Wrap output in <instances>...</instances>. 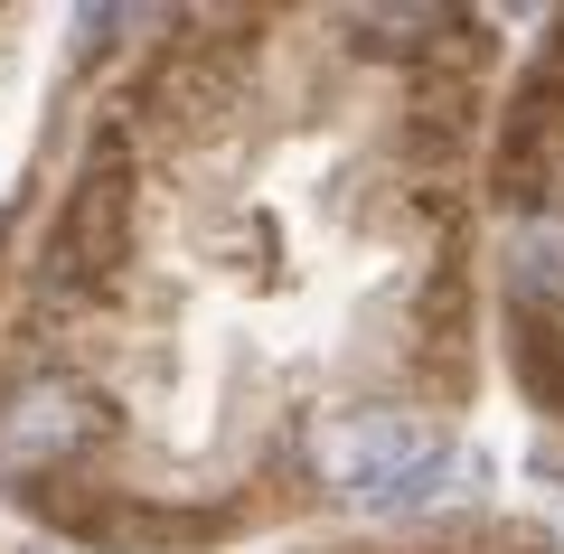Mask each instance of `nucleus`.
I'll list each match as a JSON object with an SVG mask.
<instances>
[{
    "label": "nucleus",
    "instance_id": "7ed1b4c3",
    "mask_svg": "<svg viewBox=\"0 0 564 554\" xmlns=\"http://www.w3.org/2000/svg\"><path fill=\"white\" fill-rule=\"evenodd\" d=\"M104 395H85L76 377H39L0 404V479H57L76 452L104 442Z\"/></svg>",
    "mask_w": 564,
    "mask_h": 554
},
{
    "label": "nucleus",
    "instance_id": "f03ea898",
    "mask_svg": "<svg viewBox=\"0 0 564 554\" xmlns=\"http://www.w3.org/2000/svg\"><path fill=\"white\" fill-rule=\"evenodd\" d=\"M433 452H443V442H433V423L404 414V404H339V414L311 423V470H321L329 489L367 498V508H377V498L395 489L414 460H433Z\"/></svg>",
    "mask_w": 564,
    "mask_h": 554
},
{
    "label": "nucleus",
    "instance_id": "39448f33",
    "mask_svg": "<svg viewBox=\"0 0 564 554\" xmlns=\"http://www.w3.org/2000/svg\"><path fill=\"white\" fill-rule=\"evenodd\" d=\"M470 479H480V460H470V452H452V442H443L433 460H414V470H404L395 489L377 498V517H423V508H443V498H462Z\"/></svg>",
    "mask_w": 564,
    "mask_h": 554
},
{
    "label": "nucleus",
    "instance_id": "f257e3e1",
    "mask_svg": "<svg viewBox=\"0 0 564 554\" xmlns=\"http://www.w3.org/2000/svg\"><path fill=\"white\" fill-rule=\"evenodd\" d=\"M122 254H132V151H122V132H104L95 151H85V170L66 178V198H57V226H47V273L104 282Z\"/></svg>",
    "mask_w": 564,
    "mask_h": 554
},
{
    "label": "nucleus",
    "instance_id": "20e7f679",
    "mask_svg": "<svg viewBox=\"0 0 564 554\" xmlns=\"http://www.w3.org/2000/svg\"><path fill=\"white\" fill-rule=\"evenodd\" d=\"M508 292H518L527 311H564V217L527 207V217L508 226Z\"/></svg>",
    "mask_w": 564,
    "mask_h": 554
}]
</instances>
